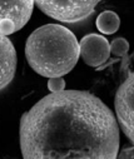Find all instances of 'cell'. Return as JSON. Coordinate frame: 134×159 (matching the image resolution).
I'll use <instances>...</instances> for the list:
<instances>
[{
	"instance_id": "6",
	"label": "cell",
	"mask_w": 134,
	"mask_h": 159,
	"mask_svg": "<svg viewBox=\"0 0 134 159\" xmlns=\"http://www.w3.org/2000/svg\"><path fill=\"white\" fill-rule=\"evenodd\" d=\"M16 69V53L8 36L0 35V90L10 84Z\"/></svg>"
},
{
	"instance_id": "1",
	"label": "cell",
	"mask_w": 134,
	"mask_h": 159,
	"mask_svg": "<svg viewBox=\"0 0 134 159\" xmlns=\"http://www.w3.org/2000/svg\"><path fill=\"white\" fill-rule=\"evenodd\" d=\"M20 149L24 159H117L118 122L88 92L52 93L23 114Z\"/></svg>"
},
{
	"instance_id": "8",
	"label": "cell",
	"mask_w": 134,
	"mask_h": 159,
	"mask_svg": "<svg viewBox=\"0 0 134 159\" xmlns=\"http://www.w3.org/2000/svg\"><path fill=\"white\" fill-rule=\"evenodd\" d=\"M95 25H97L99 31H102L103 34H108L109 35V34H114L119 29L120 19H119L117 13L107 10V11H103V13H100L98 15Z\"/></svg>"
},
{
	"instance_id": "5",
	"label": "cell",
	"mask_w": 134,
	"mask_h": 159,
	"mask_svg": "<svg viewBox=\"0 0 134 159\" xmlns=\"http://www.w3.org/2000/svg\"><path fill=\"white\" fill-rule=\"evenodd\" d=\"M80 55L85 64L98 68L107 63L110 57V44L98 34H88L80 40Z\"/></svg>"
},
{
	"instance_id": "7",
	"label": "cell",
	"mask_w": 134,
	"mask_h": 159,
	"mask_svg": "<svg viewBox=\"0 0 134 159\" xmlns=\"http://www.w3.org/2000/svg\"><path fill=\"white\" fill-rule=\"evenodd\" d=\"M35 3L28 2H0V21L12 20L20 30L30 19Z\"/></svg>"
},
{
	"instance_id": "9",
	"label": "cell",
	"mask_w": 134,
	"mask_h": 159,
	"mask_svg": "<svg viewBox=\"0 0 134 159\" xmlns=\"http://www.w3.org/2000/svg\"><path fill=\"white\" fill-rule=\"evenodd\" d=\"M129 50V43L124 38H117L110 43V53L114 57H125Z\"/></svg>"
},
{
	"instance_id": "4",
	"label": "cell",
	"mask_w": 134,
	"mask_h": 159,
	"mask_svg": "<svg viewBox=\"0 0 134 159\" xmlns=\"http://www.w3.org/2000/svg\"><path fill=\"white\" fill-rule=\"evenodd\" d=\"M114 107L120 129L134 143V71L118 88Z\"/></svg>"
},
{
	"instance_id": "10",
	"label": "cell",
	"mask_w": 134,
	"mask_h": 159,
	"mask_svg": "<svg viewBox=\"0 0 134 159\" xmlns=\"http://www.w3.org/2000/svg\"><path fill=\"white\" fill-rule=\"evenodd\" d=\"M48 89L52 93H59L65 90V80L63 78H50L48 80Z\"/></svg>"
},
{
	"instance_id": "11",
	"label": "cell",
	"mask_w": 134,
	"mask_h": 159,
	"mask_svg": "<svg viewBox=\"0 0 134 159\" xmlns=\"http://www.w3.org/2000/svg\"><path fill=\"white\" fill-rule=\"evenodd\" d=\"M18 29H16V25L14 24V21L12 20H2L0 21V35L3 36H8L13 33H15Z\"/></svg>"
},
{
	"instance_id": "12",
	"label": "cell",
	"mask_w": 134,
	"mask_h": 159,
	"mask_svg": "<svg viewBox=\"0 0 134 159\" xmlns=\"http://www.w3.org/2000/svg\"><path fill=\"white\" fill-rule=\"evenodd\" d=\"M118 159H134V147H127L124 148L119 155L117 157Z\"/></svg>"
},
{
	"instance_id": "3",
	"label": "cell",
	"mask_w": 134,
	"mask_h": 159,
	"mask_svg": "<svg viewBox=\"0 0 134 159\" xmlns=\"http://www.w3.org/2000/svg\"><path fill=\"white\" fill-rule=\"evenodd\" d=\"M35 5L55 20L76 23L90 16L98 2H36Z\"/></svg>"
},
{
	"instance_id": "2",
	"label": "cell",
	"mask_w": 134,
	"mask_h": 159,
	"mask_svg": "<svg viewBox=\"0 0 134 159\" xmlns=\"http://www.w3.org/2000/svg\"><path fill=\"white\" fill-rule=\"evenodd\" d=\"M80 57L75 35L59 24H47L34 30L25 43V58L41 76L62 78L73 70Z\"/></svg>"
}]
</instances>
